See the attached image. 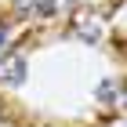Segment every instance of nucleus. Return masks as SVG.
I'll list each match as a JSON object with an SVG mask.
<instances>
[{"label":"nucleus","instance_id":"1","mask_svg":"<svg viewBox=\"0 0 127 127\" xmlns=\"http://www.w3.org/2000/svg\"><path fill=\"white\" fill-rule=\"evenodd\" d=\"M22 80H26V62L18 55H4L0 58V84L4 87H18Z\"/></svg>","mask_w":127,"mask_h":127},{"label":"nucleus","instance_id":"2","mask_svg":"<svg viewBox=\"0 0 127 127\" xmlns=\"http://www.w3.org/2000/svg\"><path fill=\"white\" fill-rule=\"evenodd\" d=\"M11 7L18 18H40V15H51V0H11Z\"/></svg>","mask_w":127,"mask_h":127},{"label":"nucleus","instance_id":"3","mask_svg":"<svg viewBox=\"0 0 127 127\" xmlns=\"http://www.w3.org/2000/svg\"><path fill=\"white\" fill-rule=\"evenodd\" d=\"M76 36H80V40H87V44H98L102 26H98V22H91V18H80V22H76Z\"/></svg>","mask_w":127,"mask_h":127},{"label":"nucleus","instance_id":"4","mask_svg":"<svg viewBox=\"0 0 127 127\" xmlns=\"http://www.w3.org/2000/svg\"><path fill=\"white\" fill-rule=\"evenodd\" d=\"M0 44H4V29H0Z\"/></svg>","mask_w":127,"mask_h":127}]
</instances>
